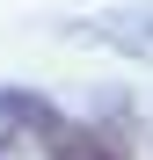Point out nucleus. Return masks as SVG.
<instances>
[{"label": "nucleus", "instance_id": "3", "mask_svg": "<svg viewBox=\"0 0 153 160\" xmlns=\"http://www.w3.org/2000/svg\"><path fill=\"white\" fill-rule=\"evenodd\" d=\"M59 124V109L51 102H37V95H0V146H22V138H44V131Z\"/></svg>", "mask_w": 153, "mask_h": 160}, {"label": "nucleus", "instance_id": "1", "mask_svg": "<svg viewBox=\"0 0 153 160\" xmlns=\"http://www.w3.org/2000/svg\"><path fill=\"white\" fill-rule=\"evenodd\" d=\"M73 37L110 44V51H124V58H146V66H153V0H146V8H110V15H88Z\"/></svg>", "mask_w": 153, "mask_h": 160}, {"label": "nucleus", "instance_id": "2", "mask_svg": "<svg viewBox=\"0 0 153 160\" xmlns=\"http://www.w3.org/2000/svg\"><path fill=\"white\" fill-rule=\"evenodd\" d=\"M44 153H51V160H131L110 131H95V124H66V117L44 131Z\"/></svg>", "mask_w": 153, "mask_h": 160}]
</instances>
